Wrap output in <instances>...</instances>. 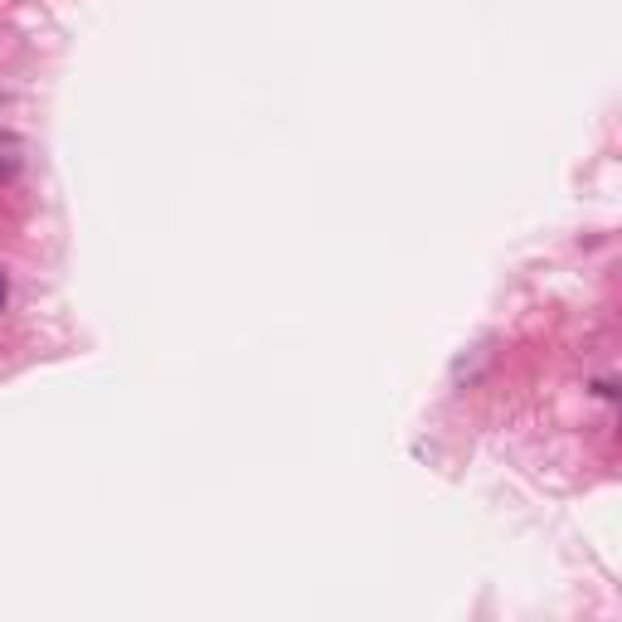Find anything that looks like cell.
<instances>
[{"mask_svg":"<svg viewBox=\"0 0 622 622\" xmlns=\"http://www.w3.org/2000/svg\"><path fill=\"white\" fill-rule=\"evenodd\" d=\"M20 161H25V147H20L15 137H0V181H5V175H15Z\"/></svg>","mask_w":622,"mask_h":622,"instance_id":"6da1fadb","label":"cell"},{"mask_svg":"<svg viewBox=\"0 0 622 622\" xmlns=\"http://www.w3.org/2000/svg\"><path fill=\"white\" fill-rule=\"evenodd\" d=\"M5 302H10V277L0 273V307H5Z\"/></svg>","mask_w":622,"mask_h":622,"instance_id":"7a4b0ae2","label":"cell"}]
</instances>
